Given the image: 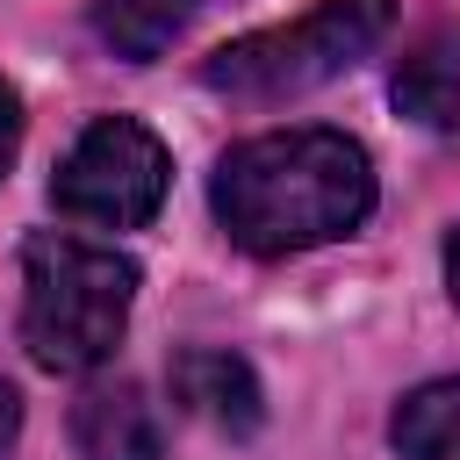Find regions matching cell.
<instances>
[{"instance_id": "cell-1", "label": "cell", "mask_w": 460, "mask_h": 460, "mask_svg": "<svg viewBox=\"0 0 460 460\" xmlns=\"http://www.w3.org/2000/svg\"><path fill=\"white\" fill-rule=\"evenodd\" d=\"M208 208L223 237L252 259H288L331 244L374 208V158L345 129H266L216 158Z\"/></svg>"}, {"instance_id": "cell-2", "label": "cell", "mask_w": 460, "mask_h": 460, "mask_svg": "<svg viewBox=\"0 0 460 460\" xmlns=\"http://www.w3.org/2000/svg\"><path fill=\"white\" fill-rule=\"evenodd\" d=\"M137 302V259L86 244L72 230H36L22 244V345L43 374H86L115 359Z\"/></svg>"}, {"instance_id": "cell-3", "label": "cell", "mask_w": 460, "mask_h": 460, "mask_svg": "<svg viewBox=\"0 0 460 460\" xmlns=\"http://www.w3.org/2000/svg\"><path fill=\"white\" fill-rule=\"evenodd\" d=\"M395 29V0H316L309 14L280 29H252L201 58V86L223 101H295L309 86H331L352 72L381 36Z\"/></svg>"}, {"instance_id": "cell-4", "label": "cell", "mask_w": 460, "mask_h": 460, "mask_svg": "<svg viewBox=\"0 0 460 460\" xmlns=\"http://www.w3.org/2000/svg\"><path fill=\"white\" fill-rule=\"evenodd\" d=\"M165 180H172L165 144H158L137 115H101V122H86V129L72 137V151L58 158L50 201H58V216L93 223V230H137V223L158 216Z\"/></svg>"}, {"instance_id": "cell-5", "label": "cell", "mask_w": 460, "mask_h": 460, "mask_svg": "<svg viewBox=\"0 0 460 460\" xmlns=\"http://www.w3.org/2000/svg\"><path fill=\"white\" fill-rule=\"evenodd\" d=\"M172 402H180L187 417L230 431V438L259 431V417H266L259 374H252L237 352H223V345H187V352L172 359Z\"/></svg>"}, {"instance_id": "cell-6", "label": "cell", "mask_w": 460, "mask_h": 460, "mask_svg": "<svg viewBox=\"0 0 460 460\" xmlns=\"http://www.w3.org/2000/svg\"><path fill=\"white\" fill-rule=\"evenodd\" d=\"M72 446L79 460H158L165 417L137 381H101L72 402Z\"/></svg>"}, {"instance_id": "cell-7", "label": "cell", "mask_w": 460, "mask_h": 460, "mask_svg": "<svg viewBox=\"0 0 460 460\" xmlns=\"http://www.w3.org/2000/svg\"><path fill=\"white\" fill-rule=\"evenodd\" d=\"M395 108L424 129H460V29H431L395 65Z\"/></svg>"}, {"instance_id": "cell-8", "label": "cell", "mask_w": 460, "mask_h": 460, "mask_svg": "<svg viewBox=\"0 0 460 460\" xmlns=\"http://www.w3.org/2000/svg\"><path fill=\"white\" fill-rule=\"evenodd\" d=\"M388 438H395L402 460H460V374L410 388V395L395 402Z\"/></svg>"}, {"instance_id": "cell-9", "label": "cell", "mask_w": 460, "mask_h": 460, "mask_svg": "<svg viewBox=\"0 0 460 460\" xmlns=\"http://www.w3.org/2000/svg\"><path fill=\"white\" fill-rule=\"evenodd\" d=\"M194 0H93V36L129 58V65H151L180 29H187Z\"/></svg>"}, {"instance_id": "cell-10", "label": "cell", "mask_w": 460, "mask_h": 460, "mask_svg": "<svg viewBox=\"0 0 460 460\" xmlns=\"http://www.w3.org/2000/svg\"><path fill=\"white\" fill-rule=\"evenodd\" d=\"M14 151H22V93H14L7 79H0V180H7Z\"/></svg>"}, {"instance_id": "cell-11", "label": "cell", "mask_w": 460, "mask_h": 460, "mask_svg": "<svg viewBox=\"0 0 460 460\" xmlns=\"http://www.w3.org/2000/svg\"><path fill=\"white\" fill-rule=\"evenodd\" d=\"M446 288H453V302H460V223H453V237H446Z\"/></svg>"}]
</instances>
